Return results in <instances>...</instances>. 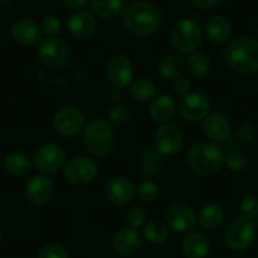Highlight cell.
Masks as SVG:
<instances>
[{
    "instance_id": "obj_1",
    "label": "cell",
    "mask_w": 258,
    "mask_h": 258,
    "mask_svg": "<svg viewBox=\"0 0 258 258\" xmlns=\"http://www.w3.org/2000/svg\"><path fill=\"white\" fill-rule=\"evenodd\" d=\"M225 59L235 73L253 75L258 71V41L249 36L232 39L225 48Z\"/></svg>"
},
{
    "instance_id": "obj_2",
    "label": "cell",
    "mask_w": 258,
    "mask_h": 258,
    "mask_svg": "<svg viewBox=\"0 0 258 258\" xmlns=\"http://www.w3.org/2000/svg\"><path fill=\"white\" fill-rule=\"evenodd\" d=\"M162 16L157 6L150 2H136L123 14V22L126 29L137 36H150L160 27Z\"/></svg>"
},
{
    "instance_id": "obj_3",
    "label": "cell",
    "mask_w": 258,
    "mask_h": 258,
    "mask_svg": "<svg viewBox=\"0 0 258 258\" xmlns=\"http://www.w3.org/2000/svg\"><path fill=\"white\" fill-rule=\"evenodd\" d=\"M224 157L223 152L214 143H198L187 153L190 167L199 175L209 176L217 172L222 166Z\"/></svg>"
},
{
    "instance_id": "obj_4",
    "label": "cell",
    "mask_w": 258,
    "mask_h": 258,
    "mask_svg": "<svg viewBox=\"0 0 258 258\" xmlns=\"http://www.w3.org/2000/svg\"><path fill=\"white\" fill-rule=\"evenodd\" d=\"M114 143V133L109 121L95 119L89 123L84 132V145L90 155L104 157L111 151Z\"/></svg>"
},
{
    "instance_id": "obj_5",
    "label": "cell",
    "mask_w": 258,
    "mask_h": 258,
    "mask_svg": "<svg viewBox=\"0 0 258 258\" xmlns=\"http://www.w3.org/2000/svg\"><path fill=\"white\" fill-rule=\"evenodd\" d=\"M171 42L182 53H192L202 43V29L191 19L176 22L171 29Z\"/></svg>"
},
{
    "instance_id": "obj_6",
    "label": "cell",
    "mask_w": 258,
    "mask_h": 258,
    "mask_svg": "<svg viewBox=\"0 0 258 258\" xmlns=\"http://www.w3.org/2000/svg\"><path fill=\"white\" fill-rule=\"evenodd\" d=\"M38 59L49 69H63L70 61L71 49L69 44L56 37H49L39 43L37 49Z\"/></svg>"
},
{
    "instance_id": "obj_7",
    "label": "cell",
    "mask_w": 258,
    "mask_h": 258,
    "mask_svg": "<svg viewBox=\"0 0 258 258\" xmlns=\"http://www.w3.org/2000/svg\"><path fill=\"white\" fill-rule=\"evenodd\" d=\"M224 235L225 242L232 249L244 250L254 242L255 227L252 219L240 215L227 225Z\"/></svg>"
},
{
    "instance_id": "obj_8",
    "label": "cell",
    "mask_w": 258,
    "mask_h": 258,
    "mask_svg": "<svg viewBox=\"0 0 258 258\" xmlns=\"http://www.w3.org/2000/svg\"><path fill=\"white\" fill-rule=\"evenodd\" d=\"M183 136L175 124H163L156 133L155 150L160 156H173L182 147Z\"/></svg>"
},
{
    "instance_id": "obj_9",
    "label": "cell",
    "mask_w": 258,
    "mask_h": 258,
    "mask_svg": "<svg viewBox=\"0 0 258 258\" xmlns=\"http://www.w3.org/2000/svg\"><path fill=\"white\" fill-rule=\"evenodd\" d=\"M177 109L186 120L197 121L209 115L210 101L204 94L187 93L180 98Z\"/></svg>"
},
{
    "instance_id": "obj_10",
    "label": "cell",
    "mask_w": 258,
    "mask_h": 258,
    "mask_svg": "<svg viewBox=\"0 0 258 258\" xmlns=\"http://www.w3.org/2000/svg\"><path fill=\"white\" fill-rule=\"evenodd\" d=\"M98 165L88 157H75L63 167V176L69 182L86 183L93 181L98 175Z\"/></svg>"
},
{
    "instance_id": "obj_11",
    "label": "cell",
    "mask_w": 258,
    "mask_h": 258,
    "mask_svg": "<svg viewBox=\"0 0 258 258\" xmlns=\"http://www.w3.org/2000/svg\"><path fill=\"white\" fill-rule=\"evenodd\" d=\"M66 153L63 148L54 143H48L39 148L34 155V166L43 173H53L64 166Z\"/></svg>"
},
{
    "instance_id": "obj_12",
    "label": "cell",
    "mask_w": 258,
    "mask_h": 258,
    "mask_svg": "<svg viewBox=\"0 0 258 258\" xmlns=\"http://www.w3.org/2000/svg\"><path fill=\"white\" fill-rule=\"evenodd\" d=\"M166 222L175 232L185 233L195 227L197 215L188 205L183 204V203H175L167 208Z\"/></svg>"
},
{
    "instance_id": "obj_13",
    "label": "cell",
    "mask_w": 258,
    "mask_h": 258,
    "mask_svg": "<svg viewBox=\"0 0 258 258\" xmlns=\"http://www.w3.org/2000/svg\"><path fill=\"white\" fill-rule=\"evenodd\" d=\"M53 125L57 132L66 137H74L79 135L84 125V115L79 109L68 106L54 115Z\"/></svg>"
},
{
    "instance_id": "obj_14",
    "label": "cell",
    "mask_w": 258,
    "mask_h": 258,
    "mask_svg": "<svg viewBox=\"0 0 258 258\" xmlns=\"http://www.w3.org/2000/svg\"><path fill=\"white\" fill-rule=\"evenodd\" d=\"M106 74L109 81L116 89H125L133 78L132 63L123 54H116L109 61Z\"/></svg>"
},
{
    "instance_id": "obj_15",
    "label": "cell",
    "mask_w": 258,
    "mask_h": 258,
    "mask_svg": "<svg viewBox=\"0 0 258 258\" xmlns=\"http://www.w3.org/2000/svg\"><path fill=\"white\" fill-rule=\"evenodd\" d=\"M53 194V183L47 176L36 175L27 182L26 197L34 205H43L51 200Z\"/></svg>"
},
{
    "instance_id": "obj_16",
    "label": "cell",
    "mask_w": 258,
    "mask_h": 258,
    "mask_svg": "<svg viewBox=\"0 0 258 258\" xmlns=\"http://www.w3.org/2000/svg\"><path fill=\"white\" fill-rule=\"evenodd\" d=\"M142 245V235L137 228H124L119 230L113 238V248L121 255H132L140 250Z\"/></svg>"
},
{
    "instance_id": "obj_17",
    "label": "cell",
    "mask_w": 258,
    "mask_h": 258,
    "mask_svg": "<svg viewBox=\"0 0 258 258\" xmlns=\"http://www.w3.org/2000/svg\"><path fill=\"white\" fill-rule=\"evenodd\" d=\"M12 36L24 46H33L38 43L42 36V28L31 18H21L12 26Z\"/></svg>"
},
{
    "instance_id": "obj_18",
    "label": "cell",
    "mask_w": 258,
    "mask_h": 258,
    "mask_svg": "<svg viewBox=\"0 0 258 258\" xmlns=\"http://www.w3.org/2000/svg\"><path fill=\"white\" fill-rule=\"evenodd\" d=\"M106 198L109 202L116 205H124L133 199L135 187L132 182H129L124 177H115L106 183L105 187Z\"/></svg>"
},
{
    "instance_id": "obj_19",
    "label": "cell",
    "mask_w": 258,
    "mask_h": 258,
    "mask_svg": "<svg viewBox=\"0 0 258 258\" xmlns=\"http://www.w3.org/2000/svg\"><path fill=\"white\" fill-rule=\"evenodd\" d=\"M204 132L214 142H224L230 135L229 121L222 114H209L204 120Z\"/></svg>"
},
{
    "instance_id": "obj_20",
    "label": "cell",
    "mask_w": 258,
    "mask_h": 258,
    "mask_svg": "<svg viewBox=\"0 0 258 258\" xmlns=\"http://www.w3.org/2000/svg\"><path fill=\"white\" fill-rule=\"evenodd\" d=\"M68 28L76 38H89L96 29L95 18L86 12H78L69 18Z\"/></svg>"
},
{
    "instance_id": "obj_21",
    "label": "cell",
    "mask_w": 258,
    "mask_h": 258,
    "mask_svg": "<svg viewBox=\"0 0 258 258\" xmlns=\"http://www.w3.org/2000/svg\"><path fill=\"white\" fill-rule=\"evenodd\" d=\"M209 248V240L202 233H188L182 240V252L186 258H205Z\"/></svg>"
},
{
    "instance_id": "obj_22",
    "label": "cell",
    "mask_w": 258,
    "mask_h": 258,
    "mask_svg": "<svg viewBox=\"0 0 258 258\" xmlns=\"http://www.w3.org/2000/svg\"><path fill=\"white\" fill-rule=\"evenodd\" d=\"M205 31L210 41L214 42L215 44H224L230 38L232 27L224 17L214 16L207 22Z\"/></svg>"
},
{
    "instance_id": "obj_23",
    "label": "cell",
    "mask_w": 258,
    "mask_h": 258,
    "mask_svg": "<svg viewBox=\"0 0 258 258\" xmlns=\"http://www.w3.org/2000/svg\"><path fill=\"white\" fill-rule=\"evenodd\" d=\"M176 111V103L172 96L170 95H161L160 98L156 99L150 108L151 118L155 121L170 120Z\"/></svg>"
},
{
    "instance_id": "obj_24",
    "label": "cell",
    "mask_w": 258,
    "mask_h": 258,
    "mask_svg": "<svg viewBox=\"0 0 258 258\" xmlns=\"http://www.w3.org/2000/svg\"><path fill=\"white\" fill-rule=\"evenodd\" d=\"M4 166L6 170L13 176H26L33 168L31 158L21 152H13L7 156Z\"/></svg>"
},
{
    "instance_id": "obj_25",
    "label": "cell",
    "mask_w": 258,
    "mask_h": 258,
    "mask_svg": "<svg viewBox=\"0 0 258 258\" xmlns=\"http://www.w3.org/2000/svg\"><path fill=\"white\" fill-rule=\"evenodd\" d=\"M123 0H91V9L103 19H114L123 11Z\"/></svg>"
},
{
    "instance_id": "obj_26",
    "label": "cell",
    "mask_w": 258,
    "mask_h": 258,
    "mask_svg": "<svg viewBox=\"0 0 258 258\" xmlns=\"http://www.w3.org/2000/svg\"><path fill=\"white\" fill-rule=\"evenodd\" d=\"M158 71L166 80H175L178 76H182L185 71V62L176 54H170L160 62Z\"/></svg>"
},
{
    "instance_id": "obj_27",
    "label": "cell",
    "mask_w": 258,
    "mask_h": 258,
    "mask_svg": "<svg viewBox=\"0 0 258 258\" xmlns=\"http://www.w3.org/2000/svg\"><path fill=\"white\" fill-rule=\"evenodd\" d=\"M223 219H224V213L223 209L217 204H209L205 205L199 213V220L200 224L204 228L208 229H213V228H217L218 225L222 224Z\"/></svg>"
},
{
    "instance_id": "obj_28",
    "label": "cell",
    "mask_w": 258,
    "mask_h": 258,
    "mask_svg": "<svg viewBox=\"0 0 258 258\" xmlns=\"http://www.w3.org/2000/svg\"><path fill=\"white\" fill-rule=\"evenodd\" d=\"M156 85L153 81L147 80V79H140L131 86V95L135 100L146 103L155 98L156 95Z\"/></svg>"
},
{
    "instance_id": "obj_29",
    "label": "cell",
    "mask_w": 258,
    "mask_h": 258,
    "mask_svg": "<svg viewBox=\"0 0 258 258\" xmlns=\"http://www.w3.org/2000/svg\"><path fill=\"white\" fill-rule=\"evenodd\" d=\"M186 68L191 74L197 76H203L209 73L210 61L208 56L203 52H192L186 61Z\"/></svg>"
},
{
    "instance_id": "obj_30",
    "label": "cell",
    "mask_w": 258,
    "mask_h": 258,
    "mask_svg": "<svg viewBox=\"0 0 258 258\" xmlns=\"http://www.w3.org/2000/svg\"><path fill=\"white\" fill-rule=\"evenodd\" d=\"M143 235L151 243H162L168 237V228L165 223L160 220H152L146 224L143 229Z\"/></svg>"
},
{
    "instance_id": "obj_31",
    "label": "cell",
    "mask_w": 258,
    "mask_h": 258,
    "mask_svg": "<svg viewBox=\"0 0 258 258\" xmlns=\"http://www.w3.org/2000/svg\"><path fill=\"white\" fill-rule=\"evenodd\" d=\"M142 167L147 173H156L161 167L160 155L155 148H146L142 153Z\"/></svg>"
},
{
    "instance_id": "obj_32",
    "label": "cell",
    "mask_w": 258,
    "mask_h": 258,
    "mask_svg": "<svg viewBox=\"0 0 258 258\" xmlns=\"http://www.w3.org/2000/svg\"><path fill=\"white\" fill-rule=\"evenodd\" d=\"M138 197L142 202L145 203H152L160 195V190H158V186L156 185L152 181H145V182L141 183L138 186Z\"/></svg>"
},
{
    "instance_id": "obj_33",
    "label": "cell",
    "mask_w": 258,
    "mask_h": 258,
    "mask_svg": "<svg viewBox=\"0 0 258 258\" xmlns=\"http://www.w3.org/2000/svg\"><path fill=\"white\" fill-rule=\"evenodd\" d=\"M38 258H69V250L58 243H49L41 248Z\"/></svg>"
},
{
    "instance_id": "obj_34",
    "label": "cell",
    "mask_w": 258,
    "mask_h": 258,
    "mask_svg": "<svg viewBox=\"0 0 258 258\" xmlns=\"http://www.w3.org/2000/svg\"><path fill=\"white\" fill-rule=\"evenodd\" d=\"M224 162L227 167L232 171H242L247 166L248 160L245 155L240 151H232L224 158Z\"/></svg>"
},
{
    "instance_id": "obj_35",
    "label": "cell",
    "mask_w": 258,
    "mask_h": 258,
    "mask_svg": "<svg viewBox=\"0 0 258 258\" xmlns=\"http://www.w3.org/2000/svg\"><path fill=\"white\" fill-rule=\"evenodd\" d=\"M240 212L243 217L249 218V219L258 217V198L254 195L244 198L240 203Z\"/></svg>"
},
{
    "instance_id": "obj_36",
    "label": "cell",
    "mask_w": 258,
    "mask_h": 258,
    "mask_svg": "<svg viewBox=\"0 0 258 258\" xmlns=\"http://www.w3.org/2000/svg\"><path fill=\"white\" fill-rule=\"evenodd\" d=\"M146 220H147V213L142 208H133L126 215V222H128L129 227L132 228L142 227Z\"/></svg>"
},
{
    "instance_id": "obj_37",
    "label": "cell",
    "mask_w": 258,
    "mask_h": 258,
    "mask_svg": "<svg viewBox=\"0 0 258 258\" xmlns=\"http://www.w3.org/2000/svg\"><path fill=\"white\" fill-rule=\"evenodd\" d=\"M42 31L47 34V36H56L59 31H61V22L58 18L54 16H47L42 22Z\"/></svg>"
},
{
    "instance_id": "obj_38",
    "label": "cell",
    "mask_w": 258,
    "mask_h": 258,
    "mask_svg": "<svg viewBox=\"0 0 258 258\" xmlns=\"http://www.w3.org/2000/svg\"><path fill=\"white\" fill-rule=\"evenodd\" d=\"M109 119L115 124H123L128 120L129 111L124 105H115L108 113Z\"/></svg>"
},
{
    "instance_id": "obj_39",
    "label": "cell",
    "mask_w": 258,
    "mask_h": 258,
    "mask_svg": "<svg viewBox=\"0 0 258 258\" xmlns=\"http://www.w3.org/2000/svg\"><path fill=\"white\" fill-rule=\"evenodd\" d=\"M173 88H175V91L178 94H185L190 93L191 83L185 78V76H178L177 79H175V83H173Z\"/></svg>"
},
{
    "instance_id": "obj_40",
    "label": "cell",
    "mask_w": 258,
    "mask_h": 258,
    "mask_svg": "<svg viewBox=\"0 0 258 258\" xmlns=\"http://www.w3.org/2000/svg\"><path fill=\"white\" fill-rule=\"evenodd\" d=\"M191 3L194 7H197L198 9L202 11H209V9L214 8L218 4V0H191Z\"/></svg>"
},
{
    "instance_id": "obj_41",
    "label": "cell",
    "mask_w": 258,
    "mask_h": 258,
    "mask_svg": "<svg viewBox=\"0 0 258 258\" xmlns=\"http://www.w3.org/2000/svg\"><path fill=\"white\" fill-rule=\"evenodd\" d=\"M62 2H63V4L68 7V8L74 9V11H79V9L85 7L88 0H62Z\"/></svg>"
},
{
    "instance_id": "obj_42",
    "label": "cell",
    "mask_w": 258,
    "mask_h": 258,
    "mask_svg": "<svg viewBox=\"0 0 258 258\" xmlns=\"http://www.w3.org/2000/svg\"><path fill=\"white\" fill-rule=\"evenodd\" d=\"M11 2H12V0H0V7L7 6V4H9Z\"/></svg>"
},
{
    "instance_id": "obj_43",
    "label": "cell",
    "mask_w": 258,
    "mask_h": 258,
    "mask_svg": "<svg viewBox=\"0 0 258 258\" xmlns=\"http://www.w3.org/2000/svg\"><path fill=\"white\" fill-rule=\"evenodd\" d=\"M2 239H3V237H2V233H0V243H2Z\"/></svg>"
},
{
    "instance_id": "obj_44",
    "label": "cell",
    "mask_w": 258,
    "mask_h": 258,
    "mask_svg": "<svg viewBox=\"0 0 258 258\" xmlns=\"http://www.w3.org/2000/svg\"><path fill=\"white\" fill-rule=\"evenodd\" d=\"M257 225H258V217H257Z\"/></svg>"
},
{
    "instance_id": "obj_45",
    "label": "cell",
    "mask_w": 258,
    "mask_h": 258,
    "mask_svg": "<svg viewBox=\"0 0 258 258\" xmlns=\"http://www.w3.org/2000/svg\"><path fill=\"white\" fill-rule=\"evenodd\" d=\"M257 33H258V32H257Z\"/></svg>"
}]
</instances>
